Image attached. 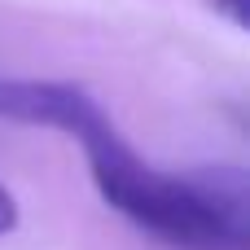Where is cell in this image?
<instances>
[{"instance_id":"cell-1","label":"cell","mask_w":250,"mask_h":250,"mask_svg":"<svg viewBox=\"0 0 250 250\" xmlns=\"http://www.w3.org/2000/svg\"><path fill=\"white\" fill-rule=\"evenodd\" d=\"M70 136L83 145L101 198L163 237L176 250H246L250 246V193L237 171L167 176L154 171L105 119L97 97L70 123Z\"/></svg>"},{"instance_id":"cell-2","label":"cell","mask_w":250,"mask_h":250,"mask_svg":"<svg viewBox=\"0 0 250 250\" xmlns=\"http://www.w3.org/2000/svg\"><path fill=\"white\" fill-rule=\"evenodd\" d=\"M207 4H211L215 13H224L237 31H246V26H250V0H207Z\"/></svg>"},{"instance_id":"cell-3","label":"cell","mask_w":250,"mask_h":250,"mask_svg":"<svg viewBox=\"0 0 250 250\" xmlns=\"http://www.w3.org/2000/svg\"><path fill=\"white\" fill-rule=\"evenodd\" d=\"M13 229H18V198L0 185V237L13 233Z\"/></svg>"}]
</instances>
